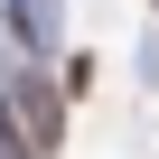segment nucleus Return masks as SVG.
Segmentation results:
<instances>
[{
  "label": "nucleus",
  "instance_id": "f257e3e1",
  "mask_svg": "<svg viewBox=\"0 0 159 159\" xmlns=\"http://www.w3.org/2000/svg\"><path fill=\"white\" fill-rule=\"evenodd\" d=\"M0 159H38V150L19 140V122H10V112H0Z\"/></svg>",
  "mask_w": 159,
  "mask_h": 159
}]
</instances>
